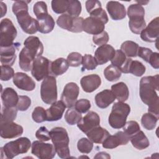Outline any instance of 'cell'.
<instances>
[{
  "label": "cell",
  "mask_w": 159,
  "mask_h": 159,
  "mask_svg": "<svg viewBox=\"0 0 159 159\" xmlns=\"http://www.w3.org/2000/svg\"><path fill=\"white\" fill-rule=\"evenodd\" d=\"M158 75L142 77L140 81L139 94L142 102L148 106V111L158 117L159 98L156 91L159 90Z\"/></svg>",
  "instance_id": "1"
},
{
  "label": "cell",
  "mask_w": 159,
  "mask_h": 159,
  "mask_svg": "<svg viewBox=\"0 0 159 159\" xmlns=\"http://www.w3.org/2000/svg\"><path fill=\"white\" fill-rule=\"evenodd\" d=\"M30 1H16L12 10L22 30L28 34H34L38 31L37 20L31 17L28 11V3Z\"/></svg>",
  "instance_id": "2"
},
{
  "label": "cell",
  "mask_w": 159,
  "mask_h": 159,
  "mask_svg": "<svg viewBox=\"0 0 159 159\" xmlns=\"http://www.w3.org/2000/svg\"><path fill=\"white\" fill-rule=\"evenodd\" d=\"M52 142L56 153L61 158H68L70 156L69 137L66 130L61 127H54L50 131Z\"/></svg>",
  "instance_id": "3"
},
{
  "label": "cell",
  "mask_w": 159,
  "mask_h": 159,
  "mask_svg": "<svg viewBox=\"0 0 159 159\" xmlns=\"http://www.w3.org/2000/svg\"><path fill=\"white\" fill-rule=\"evenodd\" d=\"M31 146L30 139L25 137L9 142L1 148V158L4 155V158L12 159L19 154L27 153Z\"/></svg>",
  "instance_id": "4"
},
{
  "label": "cell",
  "mask_w": 159,
  "mask_h": 159,
  "mask_svg": "<svg viewBox=\"0 0 159 159\" xmlns=\"http://www.w3.org/2000/svg\"><path fill=\"white\" fill-rule=\"evenodd\" d=\"M130 112V107L127 103L120 101L114 103L108 119L111 127L116 129L122 128Z\"/></svg>",
  "instance_id": "5"
},
{
  "label": "cell",
  "mask_w": 159,
  "mask_h": 159,
  "mask_svg": "<svg viewBox=\"0 0 159 159\" xmlns=\"http://www.w3.org/2000/svg\"><path fill=\"white\" fill-rule=\"evenodd\" d=\"M40 96L42 101L52 104L57 99V81L54 76L49 75L43 80L40 86Z\"/></svg>",
  "instance_id": "6"
},
{
  "label": "cell",
  "mask_w": 159,
  "mask_h": 159,
  "mask_svg": "<svg viewBox=\"0 0 159 159\" xmlns=\"http://www.w3.org/2000/svg\"><path fill=\"white\" fill-rule=\"evenodd\" d=\"M17 34V29L8 18L1 20L0 24V47H7L14 44Z\"/></svg>",
  "instance_id": "7"
},
{
  "label": "cell",
  "mask_w": 159,
  "mask_h": 159,
  "mask_svg": "<svg viewBox=\"0 0 159 159\" xmlns=\"http://www.w3.org/2000/svg\"><path fill=\"white\" fill-rule=\"evenodd\" d=\"M84 19L81 17H72L68 14H63L60 16L57 20V25L68 31L79 33L83 31V23Z\"/></svg>",
  "instance_id": "8"
},
{
  "label": "cell",
  "mask_w": 159,
  "mask_h": 159,
  "mask_svg": "<svg viewBox=\"0 0 159 159\" xmlns=\"http://www.w3.org/2000/svg\"><path fill=\"white\" fill-rule=\"evenodd\" d=\"M52 61L48 58L40 56L34 60L31 70L32 76L38 81H40L50 74V66Z\"/></svg>",
  "instance_id": "9"
},
{
  "label": "cell",
  "mask_w": 159,
  "mask_h": 159,
  "mask_svg": "<svg viewBox=\"0 0 159 159\" xmlns=\"http://www.w3.org/2000/svg\"><path fill=\"white\" fill-rule=\"evenodd\" d=\"M31 152L40 159H52L54 158L56 154L53 145L44 143L40 140H35L32 142Z\"/></svg>",
  "instance_id": "10"
},
{
  "label": "cell",
  "mask_w": 159,
  "mask_h": 159,
  "mask_svg": "<svg viewBox=\"0 0 159 159\" xmlns=\"http://www.w3.org/2000/svg\"><path fill=\"white\" fill-rule=\"evenodd\" d=\"M80 89L76 83H68L64 87L61 96V101H63L66 107H73L77 101Z\"/></svg>",
  "instance_id": "11"
},
{
  "label": "cell",
  "mask_w": 159,
  "mask_h": 159,
  "mask_svg": "<svg viewBox=\"0 0 159 159\" xmlns=\"http://www.w3.org/2000/svg\"><path fill=\"white\" fill-rule=\"evenodd\" d=\"M24 132L23 127L14 122H0V135L8 139L20 136Z\"/></svg>",
  "instance_id": "12"
},
{
  "label": "cell",
  "mask_w": 159,
  "mask_h": 159,
  "mask_svg": "<svg viewBox=\"0 0 159 159\" xmlns=\"http://www.w3.org/2000/svg\"><path fill=\"white\" fill-rule=\"evenodd\" d=\"M100 117L99 115L94 112H88L77 124L78 127L84 134H87L88 132L99 125Z\"/></svg>",
  "instance_id": "13"
},
{
  "label": "cell",
  "mask_w": 159,
  "mask_h": 159,
  "mask_svg": "<svg viewBox=\"0 0 159 159\" xmlns=\"http://www.w3.org/2000/svg\"><path fill=\"white\" fill-rule=\"evenodd\" d=\"M130 137L124 131H119L114 135H109L102 143V147L107 149H113L120 145L127 144Z\"/></svg>",
  "instance_id": "14"
},
{
  "label": "cell",
  "mask_w": 159,
  "mask_h": 159,
  "mask_svg": "<svg viewBox=\"0 0 159 159\" xmlns=\"http://www.w3.org/2000/svg\"><path fill=\"white\" fill-rule=\"evenodd\" d=\"M158 17L152 19L140 33L141 39L147 42H155L158 40L159 34Z\"/></svg>",
  "instance_id": "15"
},
{
  "label": "cell",
  "mask_w": 159,
  "mask_h": 159,
  "mask_svg": "<svg viewBox=\"0 0 159 159\" xmlns=\"http://www.w3.org/2000/svg\"><path fill=\"white\" fill-rule=\"evenodd\" d=\"M105 24L96 17L89 16L83 20V30L88 34L97 35L103 32Z\"/></svg>",
  "instance_id": "16"
},
{
  "label": "cell",
  "mask_w": 159,
  "mask_h": 159,
  "mask_svg": "<svg viewBox=\"0 0 159 159\" xmlns=\"http://www.w3.org/2000/svg\"><path fill=\"white\" fill-rule=\"evenodd\" d=\"M115 49L109 44L99 46L94 53V58L98 65H102L111 61L115 54Z\"/></svg>",
  "instance_id": "17"
},
{
  "label": "cell",
  "mask_w": 159,
  "mask_h": 159,
  "mask_svg": "<svg viewBox=\"0 0 159 159\" xmlns=\"http://www.w3.org/2000/svg\"><path fill=\"white\" fill-rule=\"evenodd\" d=\"M13 83L20 89L31 91L35 88V81L27 74L22 72H17L13 77Z\"/></svg>",
  "instance_id": "18"
},
{
  "label": "cell",
  "mask_w": 159,
  "mask_h": 159,
  "mask_svg": "<svg viewBox=\"0 0 159 159\" xmlns=\"http://www.w3.org/2000/svg\"><path fill=\"white\" fill-rule=\"evenodd\" d=\"M24 47L35 58L42 56L43 52V46L39 37L30 36L24 42Z\"/></svg>",
  "instance_id": "19"
},
{
  "label": "cell",
  "mask_w": 159,
  "mask_h": 159,
  "mask_svg": "<svg viewBox=\"0 0 159 159\" xmlns=\"http://www.w3.org/2000/svg\"><path fill=\"white\" fill-rule=\"evenodd\" d=\"M132 59L128 58L121 50H116L114 56L111 60V65L117 67L124 73H129V66Z\"/></svg>",
  "instance_id": "20"
},
{
  "label": "cell",
  "mask_w": 159,
  "mask_h": 159,
  "mask_svg": "<svg viewBox=\"0 0 159 159\" xmlns=\"http://www.w3.org/2000/svg\"><path fill=\"white\" fill-rule=\"evenodd\" d=\"M81 86L86 93H92L96 90L101 84L100 76L96 74L84 76L80 80Z\"/></svg>",
  "instance_id": "21"
},
{
  "label": "cell",
  "mask_w": 159,
  "mask_h": 159,
  "mask_svg": "<svg viewBox=\"0 0 159 159\" xmlns=\"http://www.w3.org/2000/svg\"><path fill=\"white\" fill-rule=\"evenodd\" d=\"M66 107L62 101H57L52 104L51 106L46 110L47 120L52 122L61 119Z\"/></svg>",
  "instance_id": "22"
},
{
  "label": "cell",
  "mask_w": 159,
  "mask_h": 159,
  "mask_svg": "<svg viewBox=\"0 0 159 159\" xmlns=\"http://www.w3.org/2000/svg\"><path fill=\"white\" fill-rule=\"evenodd\" d=\"M106 9L110 17L114 20H122L126 16L125 6L118 1H109L106 4Z\"/></svg>",
  "instance_id": "23"
},
{
  "label": "cell",
  "mask_w": 159,
  "mask_h": 159,
  "mask_svg": "<svg viewBox=\"0 0 159 159\" xmlns=\"http://www.w3.org/2000/svg\"><path fill=\"white\" fill-rule=\"evenodd\" d=\"M94 99L97 106L101 109L107 107L116 100L113 93L109 89H104L98 93Z\"/></svg>",
  "instance_id": "24"
},
{
  "label": "cell",
  "mask_w": 159,
  "mask_h": 159,
  "mask_svg": "<svg viewBox=\"0 0 159 159\" xmlns=\"http://www.w3.org/2000/svg\"><path fill=\"white\" fill-rule=\"evenodd\" d=\"M1 99L4 107H16L19 100V96L13 88L8 87L1 91Z\"/></svg>",
  "instance_id": "25"
},
{
  "label": "cell",
  "mask_w": 159,
  "mask_h": 159,
  "mask_svg": "<svg viewBox=\"0 0 159 159\" xmlns=\"http://www.w3.org/2000/svg\"><path fill=\"white\" fill-rule=\"evenodd\" d=\"M16 44L7 47H1L0 56H1V63L3 65L12 66L13 65L16 58Z\"/></svg>",
  "instance_id": "26"
},
{
  "label": "cell",
  "mask_w": 159,
  "mask_h": 159,
  "mask_svg": "<svg viewBox=\"0 0 159 159\" xmlns=\"http://www.w3.org/2000/svg\"><path fill=\"white\" fill-rule=\"evenodd\" d=\"M109 135V132L106 129L99 125L86 134L88 138L93 142V143H102Z\"/></svg>",
  "instance_id": "27"
},
{
  "label": "cell",
  "mask_w": 159,
  "mask_h": 159,
  "mask_svg": "<svg viewBox=\"0 0 159 159\" xmlns=\"http://www.w3.org/2000/svg\"><path fill=\"white\" fill-rule=\"evenodd\" d=\"M111 91L118 101L125 102L128 99L129 91L127 86L124 82H119L112 85Z\"/></svg>",
  "instance_id": "28"
},
{
  "label": "cell",
  "mask_w": 159,
  "mask_h": 159,
  "mask_svg": "<svg viewBox=\"0 0 159 159\" xmlns=\"http://www.w3.org/2000/svg\"><path fill=\"white\" fill-rule=\"evenodd\" d=\"M19 66L22 70L25 71H29L32 70V64L35 58L25 47L21 50L19 55Z\"/></svg>",
  "instance_id": "29"
},
{
  "label": "cell",
  "mask_w": 159,
  "mask_h": 159,
  "mask_svg": "<svg viewBox=\"0 0 159 159\" xmlns=\"http://www.w3.org/2000/svg\"><path fill=\"white\" fill-rule=\"evenodd\" d=\"M130 140L136 149L143 150L150 145V142L143 131L139 130L130 138Z\"/></svg>",
  "instance_id": "30"
},
{
  "label": "cell",
  "mask_w": 159,
  "mask_h": 159,
  "mask_svg": "<svg viewBox=\"0 0 159 159\" xmlns=\"http://www.w3.org/2000/svg\"><path fill=\"white\" fill-rule=\"evenodd\" d=\"M37 20L38 22V31L40 33L48 34L53 30L55 20L49 14Z\"/></svg>",
  "instance_id": "31"
},
{
  "label": "cell",
  "mask_w": 159,
  "mask_h": 159,
  "mask_svg": "<svg viewBox=\"0 0 159 159\" xmlns=\"http://www.w3.org/2000/svg\"><path fill=\"white\" fill-rule=\"evenodd\" d=\"M69 65L66 59L58 58L52 61L50 66V73L55 76L61 75L68 69Z\"/></svg>",
  "instance_id": "32"
},
{
  "label": "cell",
  "mask_w": 159,
  "mask_h": 159,
  "mask_svg": "<svg viewBox=\"0 0 159 159\" xmlns=\"http://www.w3.org/2000/svg\"><path fill=\"white\" fill-rule=\"evenodd\" d=\"M139 45L131 40L123 42L120 46V50L127 57H135L137 56Z\"/></svg>",
  "instance_id": "33"
},
{
  "label": "cell",
  "mask_w": 159,
  "mask_h": 159,
  "mask_svg": "<svg viewBox=\"0 0 159 159\" xmlns=\"http://www.w3.org/2000/svg\"><path fill=\"white\" fill-rule=\"evenodd\" d=\"M158 117L154 114L148 112L142 115L141 118V124L142 126L147 130H153L157 123Z\"/></svg>",
  "instance_id": "34"
},
{
  "label": "cell",
  "mask_w": 159,
  "mask_h": 159,
  "mask_svg": "<svg viewBox=\"0 0 159 159\" xmlns=\"http://www.w3.org/2000/svg\"><path fill=\"white\" fill-rule=\"evenodd\" d=\"M127 16L129 19L144 18L145 9L139 4H131L127 9Z\"/></svg>",
  "instance_id": "35"
},
{
  "label": "cell",
  "mask_w": 159,
  "mask_h": 159,
  "mask_svg": "<svg viewBox=\"0 0 159 159\" xmlns=\"http://www.w3.org/2000/svg\"><path fill=\"white\" fill-rule=\"evenodd\" d=\"M104 76L107 81L113 82L117 81L120 78L121 71L117 67L110 65L104 69Z\"/></svg>",
  "instance_id": "36"
},
{
  "label": "cell",
  "mask_w": 159,
  "mask_h": 159,
  "mask_svg": "<svg viewBox=\"0 0 159 159\" xmlns=\"http://www.w3.org/2000/svg\"><path fill=\"white\" fill-rule=\"evenodd\" d=\"M17 111L16 107H3L1 111L0 122H13L17 117Z\"/></svg>",
  "instance_id": "37"
},
{
  "label": "cell",
  "mask_w": 159,
  "mask_h": 159,
  "mask_svg": "<svg viewBox=\"0 0 159 159\" xmlns=\"http://www.w3.org/2000/svg\"><path fill=\"white\" fill-rule=\"evenodd\" d=\"M82 118L81 113L77 111L75 108H69L65 114V119L69 125L78 124Z\"/></svg>",
  "instance_id": "38"
},
{
  "label": "cell",
  "mask_w": 159,
  "mask_h": 159,
  "mask_svg": "<svg viewBox=\"0 0 159 159\" xmlns=\"http://www.w3.org/2000/svg\"><path fill=\"white\" fill-rule=\"evenodd\" d=\"M129 26L132 32L140 34L146 27V22L144 18L129 19Z\"/></svg>",
  "instance_id": "39"
},
{
  "label": "cell",
  "mask_w": 159,
  "mask_h": 159,
  "mask_svg": "<svg viewBox=\"0 0 159 159\" xmlns=\"http://www.w3.org/2000/svg\"><path fill=\"white\" fill-rule=\"evenodd\" d=\"M70 0H53L51 5L52 10L56 14H63L67 12Z\"/></svg>",
  "instance_id": "40"
},
{
  "label": "cell",
  "mask_w": 159,
  "mask_h": 159,
  "mask_svg": "<svg viewBox=\"0 0 159 159\" xmlns=\"http://www.w3.org/2000/svg\"><path fill=\"white\" fill-rule=\"evenodd\" d=\"M145 70L146 68L142 63L137 60H132L129 66V73H132L134 76L139 77L145 73Z\"/></svg>",
  "instance_id": "41"
},
{
  "label": "cell",
  "mask_w": 159,
  "mask_h": 159,
  "mask_svg": "<svg viewBox=\"0 0 159 159\" xmlns=\"http://www.w3.org/2000/svg\"><path fill=\"white\" fill-rule=\"evenodd\" d=\"M77 148L80 152L82 153H89L93 148V143L88 138H81L77 143Z\"/></svg>",
  "instance_id": "42"
},
{
  "label": "cell",
  "mask_w": 159,
  "mask_h": 159,
  "mask_svg": "<svg viewBox=\"0 0 159 159\" xmlns=\"http://www.w3.org/2000/svg\"><path fill=\"white\" fill-rule=\"evenodd\" d=\"M81 4L79 1L77 0H70V4L67 10L68 14L76 17L80 16L81 12Z\"/></svg>",
  "instance_id": "43"
},
{
  "label": "cell",
  "mask_w": 159,
  "mask_h": 159,
  "mask_svg": "<svg viewBox=\"0 0 159 159\" xmlns=\"http://www.w3.org/2000/svg\"><path fill=\"white\" fill-rule=\"evenodd\" d=\"M81 64L82 70L86 69L87 70H93L98 65L94 57L90 54H86L83 57Z\"/></svg>",
  "instance_id": "44"
},
{
  "label": "cell",
  "mask_w": 159,
  "mask_h": 159,
  "mask_svg": "<svg viewBox=\"0 0 159 159\" xmlns=\"http://www.w3.org/2000/svg\"><path fill=\"white\" fill-rule=\"evenodd\" d=\"M33 10L37 19L48 14L47 4L43 1H38L35 2L34 5Z\"/></svg>",
  "instance_id": "45"
},
{
  "label": "cell",
  "mask_w": 159,
  "mask_h": 159,
  "mask_svg": "<svg viewBox=\"0 0 159 159\" xmlns=\"http://www.w3.org/2000/svg\"><path fill=\"white\" fill-rule=\"evenodd\" d=\"M32 117L34 122L37 123H41L47 120V113L42 107L37 106L34 109Z\"/></svg>",
  "instance_id": "46"
},
{
  "label": "cell",
  "mask_w": 159,
  "mask_h": 159,
  "mask_svg": "<svg viewBox=\"0 0 159 159\" xmlns=\"http://www.w3.org/2000/svg\"><path fill=\"white\" fill-rule=\"evenodd\" d=\"M122 128L124 132L127 134L130 137V138L132 135L137 133L140 129L139 124L135 120H130L125 122Z\"/></svg>",
  "instance_id": "47"
},
{
  "label": "cell",
  "mask_w": 159,
  "mask_h": 159,
  "mask_svg": "<svg viewBox=\"0 0 159 159\" xmlns=\"http://www.w3.org/2000/svg\"><path fill=\"white\" fill-rule=\"evenodd\" d=\"M83 56L78 52H71L67 57V61L70 66L77 67L81 65Z\"/></svg>",
  "instance_id": "48"
},
{
  "label": "cell",
  "mask_w": 159,
  "mask_h": 159,
  "mask_svg": "<svg viewBox=\"0 0 159 159\" xmlns=\"http://www.w3.org/2000/svg\"><path fill=\"white\" fill-rule=\"evenodd\" d=\"M91 108V102L88 99H81L76 101L75 109L80 113H86Z\"/></svg>",
  "instance_id": "49"
},
{
  "label": "cell",
  "mask_w": 159,
  "mask_h": 159,
  "mask_svg": "<svg viewBox=\"0 0 159 159\" xmlns=\"http://www.w3.org/2000/svg\"><path fill=\"white\" fill-rule=\"evenodd\" d=\"M31 104V99L27 96H19V100L16 106L17 110L20 111H25Z\"/></svg>",
  "instance_id": "50"
},
{
  "label": "cell",
  "mask_w": 159,
  "mask_h": 159,
  "mask_svg": "<svg viewBox=\"0 0 159 159\" xmlns=\"http://www.w3.org/2000/svg\"><path fill=\"white\" fill-rule=\"evenodd\" d=\"M1 81H8L11 78L14 76V71L11 66L3 65L1 66Z\"/></svg>",
  "instance_id": "51"
},
{
  "label": "cell",
  "mask_w": 159,
  "mask_h": 159,
  "mask_svg": "<svg viewBox=\"0 0 159 159\" xmlns=\"http://www.w3.org/2000/svg\"><path fill=\"white\" fill-rule=\"evenodd\" d=\"M109 35L107 32L103 31L100 34L94 35L93 37V42L97 45L101 46L105 45L109 41Z\"/></svg>",
  "instance_id": "52"
},
{
  "label": "cell",
  "mask_w": 159,
  "mask_h": 159,
  "mask_svg": "<svg viewBox=\"0 0 159 159\" xmlns=\"http://www.w3.org/2000/svg\"><path fill=\"white\" fill-rule=\"evenodd\" d=\"M35 137L42 142H45L50 140V132L45 126L40 127L35 132Z\"/></svg>",
  "instance_id": "53"
},
{
  "label": "cell",
  "mask_w": 159,
  "mask_h": 159,
  "mask_svg": "<svg viewBox=\"0 0 159 159\" xmlns=\"http://www.w3.org/2000/svg\"><path fill=\"white\" fill-rule=\"evenodd\" d=\"M86 9L87 12L90 14L96 9L102 7L100 1L97 0H89L85 2Z\"/></svg>",
  "instance_id": "54"
},
{
  "label": "cell",
  "mask_w": 159,
  "mask_h": 159,
  "mask_svg": "<svg viewBox=\"0 0 159 159\" xmlns=\"http://www.w3.org/2000/svg\"><path fill=\"white\" fill-rule=\"evenodd\" d=\"M152 53L153 52L150 48L143 47H139L138 52H137V56H139V57H140L141 58H142L143 60H145L146 62L148 63Z\"/></svg>",
  "instance_id": "55"
},
{
  "label": "cell",
  "mask_w": 159,
  "mask_h": 159,
  "mask_svg": "<svg viewBox=\"0 0 159 159\" xmlns=\"http://www.w3.org/2000/svg\"><path fill=\"white\" fill-rule=\"evenodd\" d=\"M150 65L155 69L159 68V53L158 52H153L151 55L148 62Z\"/></svg>",
  "instance_id": "56"
},
{
  "label": "cell",
  "mask_w": 159,
  "mask_h": 159,
  "mask_svg": "<svg viewBox=\"0 0 159 159\" xmlns=\"http://www.w3.org/2000/svg\"><path fill=\"white\" fill-rule=\"evenodd\" d=\"M110 155L104 152H101L98 153L94 157V158H110Z\"/></svg>",
  "instance_id": "57"
},
{
  "label": "cell",
  "mask_w": 159,
  "mask_h": 159,
  "mask_svg": "<svg viewBox=\"0 0 159 159\" xmlns=\"http://www.w3.org/2000/svg\"><path fill=\"white\" fill-rule=\"evenodd\" d=\"M0 6H1V17H2L7 12V6L6 5V4L3 3L2 1L0 2Z\"/></svg>",
  "instance_id": "58"
},
{
  "label": "cell",
  "mask_w": 159,
  "mask_h": 159,
  "mask_svg": "<svg viewBox=\"0 0 159 159\" xmlns=\"http://www.w3.org/2000/svg\"><path fill=\"white\" fill-rule=\"evenodd\" d=\"M148 2H149L148 1H136V2H137V4H140L141 6H142V5H146V4H148Z\"/></svg>",
  "instance_id": "59"
}]
</instances>
